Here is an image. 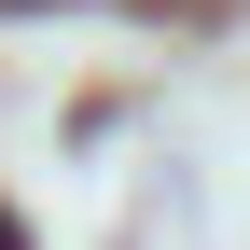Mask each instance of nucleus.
<instances>
[{"label":"nucleus","instance_id":"obj_1","mask_svg":"<svg viewBox=\"0 0 250 250\" xmlns=\"http://www.w3.org/2000/svg\"><path fill=\"white\" fill-rule=\"evenodd\" d=\"M0 250H28V236H14V208H0Z\"/></svg>","mask_w":250,"mask_h":250}]
</instances>
